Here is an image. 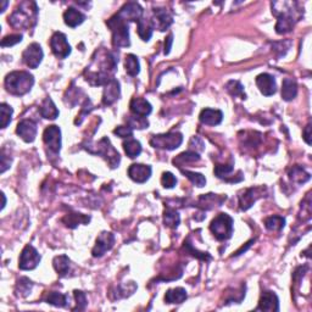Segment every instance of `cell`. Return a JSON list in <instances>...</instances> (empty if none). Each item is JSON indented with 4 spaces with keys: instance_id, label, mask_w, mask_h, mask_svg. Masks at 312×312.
<instances>
[{
    "instance_id": "cell-21",
    "label": "cell",
    "mask_w": 312,
    "mask_h": 312,
    "mask_svg": "<svg viewBox=\"0 0 312 312\" xmlns=\"http://www.w3.org/2000/svg\"><path fill=\"white\" fill-rule=\"evenodd\" d=\"M262 188H249L241 195H239V206L243 211H246L254 205L256 200L262 195Z\"/></svg>"
},
{
    "instance_id": "cell-7",
    "label": "cell",
    "mask_w": 312,
    "mask_h": 312,
    "mask_svg": "<svg viewBox=\"0 0 312 312\" xmlns=\"http://www.w3.org/2000/svg\"><path fill=\"white\" fill-rule=\"evenodd\" d=\"M97 150H93L92 154H98L105 158V160L109 162V165L111 166L112 168L117 167L118 163H120V154L116 149L111 145L110 140L107 138H103L99 143L97 144Z\"/></svg>"
},
{
    "instance_id": "cell-36",
    "label": "cell",
    "mask_w": 312,
    "mask_h": 312,
    "mask_svg": "<svg viewBox=\"0 0 312 312\" xmlns=\"http://www.w3.org/2000/svg\"><path fill=\"white\" fill-rule=\"evenodd\" d=\"M226 89L230 93L232 97H239L240 99H245L246 94L244 92V87L241 85L240 82L238 80H230V82L226 84Z\"/></svg>"
},
{
    "instance_id": "cell-51",
    "label": "cell",
    "mask_w": 312,
    "mask_h": 312,
    "mask_svg": "<svg viewBox=\"0 0 312 312\" xmlns=\"http://www.w3.org/2000/svg\"><path fill=\"white\" fill-rule=\"evenodd\" d=\"M1 198H2V204H1V210L5 208L6 205V196H5L4 193H1Z\"/></svg>"
},
{
    "instance_id": "cell-40",
    "label": "cell",
    "mask_w": 312,
    "mask_h": 312,
    "mask_svg": "<svg viewBox=\"0 0 312 312\" xmlns=\"http://www.w3.org/2000/svg\"><path fill=\"white\" fill-rule=\"evenodd\" d=\"M0 111H1V128H6L10 125V122H11V116L14 110H12V107L10 105L2 103L0 105Z\"/></svg>"
},
{
    "instance_id": "cell-15",
    "label": "cell",
    "mask_w": 312,
    "mask_h": 312,
    "mask_svg": "<svg viewBox=\"0 0 312 312\" xmlns=\"http://www.w3.org/2000/svg\"><path fill=\"white\" fill-rule=\"evenodd\" d=\"M128 176L132 181L137 183H145L152 176V167L149 165L133 163L128 168Z\"/></svg>"
},
{
    "instance_id": "cell-25",
    "label": "cell",
    "mask_w": 312,
    "mask_h": 312,
    "mask_svg": "<svg viewBox=\"0 0 312 312\" xmlns=\"http://www.w3.org/2000/svg\"><path fill=\"white\" fill-rule=\"evenodd\" d=\"M188 298V294L184 288L168 289L165 294L166 304H182Z\"/></svg>"
},
{
    "instance_id": "cell-22",
    "label": "cell",
    "mask_w": 312,
    "mask_h": 312,
    "mask_svg": "<svg viewBox=\"0 0 312 312\" xmlns=\"http://www.w3.org/2000/svg\"><path fill=\"white\" fill-rule=\"evenodd\" d=\"M200 118L201 123L208 126H217L222 122L223 120V114L221 110L216 109H204L200 112Z\"/></svg>"
},
{
    "instance_id": "cell-20",
    "label": "cell",
    "mask_w": 312,
    "mask_h": 312,
    "mask_svg": "<svg viewBox=\"0 0 312 312\" xmlns=\"http://www.w3.org/2000/svg\"><path fill=\"white\" fill-rule=\"evenodd\" d=\"M130 109L132 114L139 117L149 116L153 111L152 104L143 98H133L130 103Z\"/></svg>"
},
{
    "instance_id": "cell-26",
    "label": "cell",
    "mask_w": 312,
    "mask_h": 312,
    "mask_svg": "<svg viewBox=\"0 0 312 312\" xmlns=\"http://www.w3.org/2000/svg\"><path fill=\"white\" fill-rule=\"evenodd\" d=\"M39 112L40 115L44 118H47V120H55V118L59 116V110H57L54 102H52L50 98H47V99L42 103V105L39 106Z\"/></svg>"
},
{
    "instance_id": "cell-39",
    "label": "cell",
    "mask_w": 312,
    "mask_h": 312,
    "mask_svg": "<svg viewBox=\"0 0 312 312\" xmlns=\"http://www.w3.org/2000/svg\"><path fill=\"white\" fill-rule=\"evenodd\" d=\"M200 160V156H199L198 153L195 152H184L181 155L177 156V158L173 160V163L175 165H180V163H184V162H195V161Z\"/></svg>"
},
{
    "instance_id": "cell-28",
    "label": "cell",
    "mask_w": 312,
    "mask_h": 312,
    "mask_svg": "<svg viewBox=\"0 0 312 312\" xmlns=\"http://www.w3.org/2000/svg\"><path fill=\"white\" fill-rule=\"evenodd\" d=\"M289 178L293 182L298 183V184H304V183L309 182L311 178L310 173L306 172L303 167L300 166H294L290 171H289Z\"/></svg>"
},
{
    "instance_id": "cell-32",
    "label": "cell",
    "mask_w": 312,
    "mask_h": 312,
    "mask_svg": "<svg viewBox=\"0 0 312 312\" xmlns=\"http://www.w3.org/2000/svg\"><path fill=\"white\" fill-rule=\"evenodd\" d=\"M123 149H125L127 156H130V158H134L142 153V144L138 140L130 138V139H127V142L123 143Z\"/></svg>"
},
{
    "instance_id": "cell-45",
    "label": "cell",
    "mask_w": 312,
    "mask_h": 312,
    "mask_svg": "<svg viewBox=\"0 0 312 312\" xmlns=\"http://www.w3.org/2000/svg\"><path fill=\"white\" fill-rule=\"evenodd\" d=\"M75 298H76L77 306L74 310H84L85 306H87V298H85V294L80 290H75Z\"/></svg>"
},
{
    "instance_id": "cell-48",
    "label": "cell",
    "mask_w": 312,
    "mask_h": 312,
    "mask_svg": "<svg viewBox=\"0 0 312 312\" xmlns=\"http://www.w3.org/2000/svg\"><path fill=\"white\" fill-rule=\"evenodd\" d=\"M303 137L304 140H305L309 145H311V123H309L305 127V130H304L303 132Z\"/></svg>"
},
{
    "instance_id": "cell-33",
    "label": "cell",
    "mask_w": 312,
    "mask_h": 312,
    "mask_svg": "<svg viewBox=\"0 0 312 312\" xmlns=\"http://www.w3.org/2000/svg\"><path fill=\"white\" fill-rule=\"evenodd\" d=\"M180 222V213L171 208H166L165 212H163V223H165V226H167L170 228H177Z\"/></svg>"
},
{
    "instance_id": "cell-23",
    "label": "cell",
    "mask_w": 312,
    "mask_h": 312,
    "mask_svg": "<svg viewBox=\"0 0 312 312\" xmlns=\"http://www.w3.org/2000/svg\"><path fill=\"white\" fill-rule=\"evenodd\" d=\"M84 20H85L84 15H83L80 11H78L77 9H75V7H69V9L64 12L65 24H66L69 27H72V28H75V27L79 26L80 24H83Z\"/></svg>"
},
{
    "instance_id": "cell-5",
    "label": "cell",
    "mask_w": 312,
    "mask_h": 312,
    "mask_svg": "<svg viewBox=\"0 0 312 312\" xmlns=\"http://www.w3.org/2000/svg\"><path fill=\"white\" fill-rule=\"evenodd\" d=\"M210 231L217 240H227L233 234V218L227 213H220L211 222Z\"/></svg>"
},
{
    "instance_id": "cell-30",
    "label": "cell",
    "mask_w": 312,
    "mask_h": 312,
    "mask_svg": "<svg viewBox=\"0 0 312 312\" xmlns=\"http://www.w3.org/2000/svg\"><path fill=\"white\" fill-rule=\"evenodd\" d=\"M153 29L154 28H153L152 21H148V20L143 19V17L138 21V34H139V37L144 42H148V40H150V38H152Z\"/></svg>"
},
{
    "instance_id": "cell-11",
    "label": "cell",
    "mask_w": 312,
    "mask_h": 312,
    "mask_svg": "<svg viewBox=\"0 0 312 312\" xmlns=\"http://www.w3.org/2000/svg\"><path fill=\"white\" fill-rule=\"evenodd\" d=\"M43 140L52 152L57 154L61 149V130L60 128L57 126H49L45 128L44 133H43Z\"/></svg>"
},
{
    "instance_id": "cell-35",
    "label": "cell",
    "mask_w": 312,
    "mask_h": 312,
    "mask_svg": "<svg viewBox=\"0 0 312 312\" xmlns=\"http://www.w3.org/2000/svg\"><path fill=\"white\" fill-rule=\"evenodd\" d=\"M45 301H47L48 304H50V305L56 306V308H65V306L67 305V303H69V298H67V295H65V294L52 291V293H49V295L47 296Z\"/></svg>"
},
{
    "instance_id": "cell-13",
    "label": "cell",
    "mask_w": 312,
    "mask_h": 312,
    "mask_svg": "<svg viewBox=\"0 0 312 312\" xmlns=\"http://www.w3.org/2000/svg\"><path fill=\"white\" fill-rule=\"evenodd\" d=\"M16 133L26 143H32L37 137V123L32 120H22L17 125Z\"/></svg>"
},
{
    "instance_id": "cell-9",
    "label": "cell",
    "mask_w": 312,
    "mask_h": 312,
    "mask_svg": "<svg viewBox=\"0 0 312 312\" xmlns=\"http://www.w3.org/2000/svg\"><path fill=\"white\" fill-rule=\"evenodd\" d=\"M40 255L38 251L32 245H26L22 250L21 256H20L19 267L22 271H31L34 270L40 262Z\"/></svg>"
},
{
    "instance_id": "cell-44",
    "label": "cell",
    "mask_w": 312,
    "mask_h": 312,
    "mask_svg": "<svg viewBox=\"0 0 312 312\" xmlns=\"http://www.w3.org/2000/svg\"><path fill=\"white\" fill-rule=\"evenodd\" d=\"M22 34H11V36H6L1 40V47H12V45L17 44V43L22 42Z\"/></svg>"
},
{
    "instance_id": "cell-8",
    "label": "cell",
    "mask_w": 312,
    "mask_h": 312,
    "mask_svg": "<svg viewBox=\"0 0 312 312\" xmlns=\"http://www.w3.org/2000/svg\"><path fill=\"white\" fill-rule=\"evenodd\" d=\"M50 48L57 59H66L71 54V45L67 42L66 36L61 32H55L50 38Z\"/></svg>"
},
{
    "instance_id": "cell-38",
    "label": "cell",
    "mask_w": 312,
    "mask_h": 312,
    "mask_svg": "<svg viewBox=\"0 0 312 312\" xmlns=\"http://www.w3.org/2000/svg\"><path fill=\"white\" fill-rule=\"evenodd\" d=\"M182 173L193 183V184L196 185L199 188H203L204 185L206 184V178L205 176L201 175V173H196V172H192V171H188V170H182Z\"/></svg>"
},
{
    "instance_id": "cell-12",
    "label": "cell",
    "mask_w": 312,
    "mask_h": 312,
    "mask_svg": "<svg viewBox=\"0 0 312 312\" xmlns=\"http://www.w3.org/2000/svg\"><path fill=\"white\" fill-rule=\"evenodd\" d=\"M115 244V235L111 232H102L97 238L95 245L93 248V256L102 258L106 251L111 250Z\"/></svg>"
},
{
    "instance_id": "cell-6",
    "label": "cell",
    "mask_w": 312,
    "mask_h": 312,
    "mask_svg": "<svg viewBox=\"0 0 312 312\" xmlns=\"http://www.w3.org/2000/svg\"><path fill=\"white\" fill-rule=\"evenodd\" d=\"M183 142V135L180 132H170L165 134H157L150 139V145L156 149L175 150L181 147Z\"/></svg>"
},
{
    "instance_id": "cell-46",
    "label": "cell",
    "mask_w": 312,
    "mask_h": 312,
    "mask_svg": "<svg viewBox=\"0 0 312 312\" xmlns=\"http://www.w3.org/2000/svg\"><path fill=\"white\" fill-rule=\"evenodd\" d=\"M115 134H117L121 138H130L133 135V128L130 126H118L114 130Z\"/></svg>"
},
{
    "instance_id": "cell-34",
    "label": "cell",
    "mask_w": 312,
    "mask_h": 312,
    "mask_svg": "<svg viewBox=\"0 0 312 312\" xmlns=\"http://www.w3.org/2000/svg\"><path fill=\"white\" fill-rule=\"evenodd\" d=\"M32 286H33V283L32 281H29L26 277H22L17 281L16 288H15V293H16L17 296H21V298H25V296L28 295L32 290Z\"/></svg>"
},
{
    "instance_id": "cell-19",
    "label": "cell",
    "mask_w": 312,
    "mask_h": 312,
    "mask_svg": "<svg viewBox=\"0 0 312 312\" xmlns=\"http://www.w3.org/2000/svg\"><path fill=\"white\" fill-rule=\"evenodd\" d=\"M121 94V88H120V82L117 79H111L107 84H105L104 94H103V104L109 106L112 105L115 102L120 98Z\"/></svg>"
},
{
    "instance_id": "cell-18",
    "label": "cell",
    "mask_w": 312,
    "mask_h": 312,
    "mask_svg": "<svg viewBox=\"0 0 312 312\" xmlns=\"http://www.w3.org/2000/svg\"><path fill=\"white\" fill-rule=\"evenodd\" d=\"M256 310L261 311H279V300L278 296L273 293V291H263L261 294L260 301L256 308Z\"/></svg>"
},
{
    "instance_id": "cell-41",
    "label": "cell",
    "mask_w": 312,
    "mask_h": 312,
    "mask_svg": "<svg viewBox=\"0 0 312 312\" xmlns=\"http://www.w3.org/2000/svg\"><path fill=\"white\" fill-rule=\"evenodd\" d=\"M161 184L166 189H172L175 188V185L177 184V178L173 176V173L171 172H163L162 177H161Z\"/></svg>"
},
{
    "instance_id": "cell-37",
    "label": "cell",
    "mask_w": 312,
    "mask_h": 312,
    "mask_svg": "<svg viewBox=\"0 0 312 312\" xmlns=\"http://www.w3.org/2000/svg\"><path fill=\"white\" fill-rule=\"evenodd\" d=\"M265 226L268 231H282L286 226V218L282 216H271L266 218Z\"/></svg>"
},
{
    "instance_id": "cell-2",
    "label": "cell",
    "mask_w": 312,
    "mask_h": 312,
    "mask_svg": "<svg viewBox=\"0 0 312 312\" xmlns=\"http://www.w3.org/2000/svg\"><path fill=\"white\" fill-rule=\"evenodd\" d=\"M38 17V7L34 1H25L9 16V24L14 28L29 29L34 27Z\"/></svg>"
},
{
    "instance_id": "cell-14",
    "label": "cell",
    "mask_w": 312,
    "mask_h": 312,
    "mask_svg": "<svg viewBox=\"0 0 312 312\" xmlns=\"http://www.w3.org/2000/svg\"><path fill=\"white\" fill-rule=\"evenodd\" d=\"M118 16L125 21H139L143 16V9L138 2H127L117 12Z\"/></svg>"
},
{
    "instance_id": "cell-29",
    "label": "cell",
    "mask_w": 312,
    "mask_h": 312,
    "mask_svg": "<svg viewBox=\"0 0 312 312\" xmlns=\"http://www.w3.org/2000/svg\"><path fill=\"white\" fill-rule=\"evenodd\" d=\"M52 265L60 277H65L70 270V259L66 255L56 256L52 261Z\"/></svg>"
},
{
    "instance_id": "cell-50",
    "label": "cell",
    "mask_w": 312,
    "mask_h": 312,
    "mask_svg": "<svg viewBox=\"0 0 312 312\" xmlns=\"http://www.w3.org/2000/svg\"><path fill=\"white\" fill-rule=\"evenodd\" d=\"M172 43H173V36L170 34L165 40V54L168 55L171 52V47H172Z\"/></svg>"
},
{
    "instance_id": "cell-1",
    "label": "cell",
    "mask_w": 312,
    "mask_h": 312,
    "mask_svg": "<svg viewBox=\"0 0 312 312\" xmlns=\"http://www.w3.org/2000/svg\"><path fill=\"white\" fill-rule=\"evenodd\" d=\"M282 9L272 6V12L278 17L276 25V32L278 34H286L293 29L294 25L301 17V10L295 9L298 2H279Z\"/></svg>"
},
{
    "instance_id": "cell-17",
    "label": "cell",
    "mask_w": 312,
    "mask_h": 312,
    "mask_svg": "<svg viewBox=\"0 0 312 312\" xmlns=\"http://www.w3.org/2000/svg\"><path fill=\"white\" fill-rule=\"evenodd\" d=\"M256 85L259 90L262 93L265 97H271L277 92L276 79L273 76L268 74H260L256 77Z\"/></svg>"
},
{
    "instance_id": "cell-10",
    "label": "cell",
    "mask_w": 312,
    "mask_h": 312,
    "mask_svg": "<svg viewBox=\"0 0 312 312\" xmlns=\"http://www.w3.org/2000/svg\"><path fill=\"white\" fill-rule=\"evenodd\" d=\"M43 56H44V52H43L42 47H40L38 43L29 44L24 52V54H22L24 62L29 69H37L40 62H42Z\"/></svg>"
},
{
    "instance_id": "cell-47",
    "label": "cell",
    "mask_w": 312,
    "mask_h": 312,
    "mask_svg": "<svg viewBox=\"0 0 312 312\" xmlns=\"http://www.w3.org/2000/svg\"><path fill=\"white\" fill-rule=\"evenodd\" d=\"M189 145H190V148H192V149L198 150V152H203V150L205 149V148H204L203 140H201L200 138H198V137H193L192 140H190V144Z\"/></svg>"
},
{
    "instance_id": "cell-3",
    "label": "cell",
    "mask_w": 312,
    "mask_h": 312,
    "mask_svg": "<svg viewBox=\"0 0 312 312\" xmlns=\"http://www.w3.org/2000/svg\"><path fill=\"white\" fill-rule=\"evenodd\" d=\"M5 88L12 95L27 94L34 84V77L26 71H14L5 77Z\"/></svg>"
},
{
    "instance_id": "cell-49",
    "label": "cell",
    "mask_w": 312,
    "mask_h": 312,
    "mask_svg": "<svg viewBox=\"0 0 312 312\" xmlns=\"http://www.w3.org/2000/svg\"><path fill=\"white\" fill-rule=\"evenodd\" d=\"M10 163H11V158L7 160L6 155L4 154V152L1 153V173H4L7 168L10 167Z\"/></svg>"
},
{
    "instance_id": "cell-4",
    "label": "cell",
    "mask_w": 312,
    "mask_h": 312,
    "mask_svg": "<svg viewBox=\"0 0 312 312\" xmlns=\"http://www.w3.org/2000/svg\"><path fill=\"white\" fill-rule=\"evenodd\" d=\"M112 32V44L115 48L130 47V31H128V22L121 19L116 14L106 22Z\"/></svg>"
},
{
    "instance_id": "cell-42",
    "label": "cell",
    "mask_w": 312,
    "mask_h": 312,
    "mask_svg": "<svg viewBox=\"0 0 312 312\" xmlns=\"http://www.w3.org/2000/svg\"><path fill=\"white\" fill-rule=\"evenodd\" d=\"M128 123H130V128H137V130H143V128H147L149 126V122L147 121V118L139 116L128 118Z\"/></svg>"
},
{
    "instance_id": "cell-16",
    "label": "cell",
    "mask_w": 312,
    "mask_h": 312,
    "mask_svg": "<svg viewBox=\"0 0 312 312\" xmlns=\"http://www.w3.org/2000/svg\"><path fill=\"white\" fill-rule=\"evenodd\" d=\"M173 17L166 9H155L154 17L152 20L153 28L158 31H166L172 25Z\"/></svg>"
},
{
    "instance_id": "cell-43",
    "label": "cell",
    "mask_w": 312,
    "mask_h": 312,
    "mask_svg": "<svg viewBox=\"0 0 312 312\" xmlns=\"http://www.w3.org/2000/svg\"><path fill=\"white\" fill-rule=\"evenodd\" d=\"M233 171V163H225V165H217L215 167V175L218 178H226Z\"/></svg>"
},
{
    "instance_id": "cell-52",
    "label": "cell",
    "mask_w": 312,
    "mask_h": 312,
    "mask_svg": "<svg viewBox=\"0 0 312 312\" xmlns=\"http://www.w3.org/2000/svg\"><path fill=\"white\" fill-rule=\"evenodd\" d=\"M7 4H9V2H7V1H2V2H1V5H2V6H1V12L5 11V7L7 6Z\"/></svg>"
},
{
    "instance_id": "cell-24",
    "label": "cell",
    "mask_w": 312,
    "mask_h": 312,
    "mask_svg": "<svg viewBox=\"0 0 312 312\" xmlns=\"http://www.w3.org/2000/svg\"><path fill=\"white\" fill-rule=\"evenodd\" d=\"M298 94V84L293 78H284L282 83V98L286 102H291Z\"/></svg>"
},
{
    "instance_id": "cell-31",
    "label": "cell",
    "mask_w": 312,
    "mask_h": 312,
    "mask_svg": "<svg viewBox=\"0 0 312 312\" xmlns=\"http://www.w3.org/2000/svg\"><path fill=\"white\" fill-rule=\"evenodd\" d=\"M125 69H126V72H127V74L132 77L137 76V75L139 74V71H140L139 60H138V57L135 56V55L130 54L126 56Z\"/></svg>"
},
{
    "instance_id": "cell-27",
    "label": "cell",
    "mask_w": 312,
    "mask_h": 312,
    "mask_svg": "<svg viewBox=\"0 0 312 312\" xmlns=\"http://www.w3.org/2000/svg\"><path fill=\"white\" fill-rule=\"evenodd\" d=\"M90 221L89 216L82 215V213H67L64 218H62V222L67 226L69 228H76L78 225H87Z\"/></svg>"
}]
</instances>
